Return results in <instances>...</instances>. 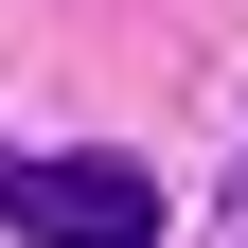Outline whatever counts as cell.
<instances>
[{
  "label": "cell",
  "mask_w": 248,
  "mask_h": 248,
  "mask_svg": "<svg viewBox=\"0 0 248 248\" xmlns=\"http://www.w3.org/2000/svg\"><path fill=\"white\" fill-rule=\"evenodd\" d=\"M0 231L18 248H160V177L142 160H0Z\"/></svg>",
  "instance_id": "obj_1"
},
{
  "label": "cell",
  "mask_w": 248,
  "mask_h": 248,
  "mask_svg": "<svg viewBox=\"0 0 248 248\" xmlns=\"http://www.w3.org/2000/svg\"><path fill=\"white\" fill-rule=\"evenodd\" d=\"M231 213H248V177H231Z\"/></svg>",
  "instance_id": "obj_2"
}]
</instances>
